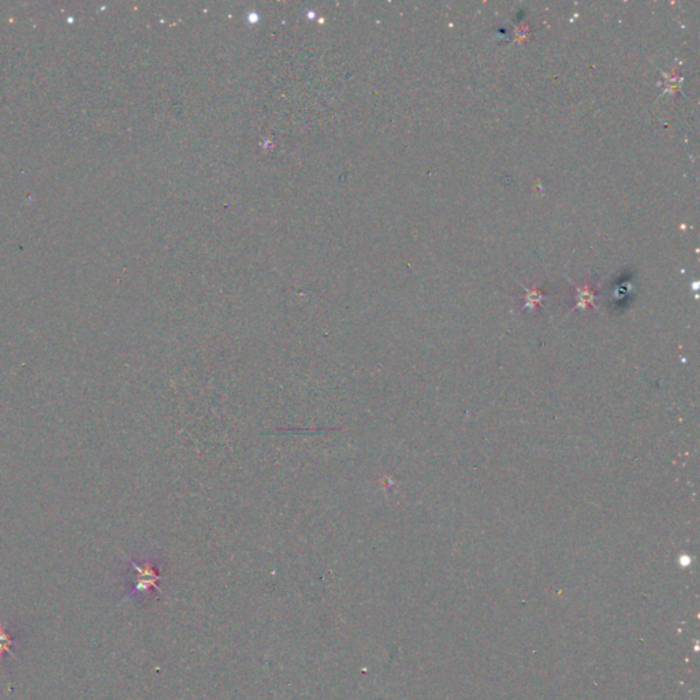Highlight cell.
<instances>
[{"label": "cell", "mask_w": 700, "mask_h": 700, "mask_svg": "<svg viewBox=\"0 0 700 700\" xmlns=\"http://www.w3.org/2000/svg\"><path fill=\"white\" fill-rule=\"evenodd\" d=\"M129 562L132 564V566L134 568L136 571V585L133 588V591L126 597V599L134 597L136 594H146L151 588H156L159 590V585H158V581L162 579V576L156 572L155 566L151 564V562H144V564H137L134 562L132 558H129ZM125 599V601H126Z\"/></svg>", "instance_id": "1"}, {"label": "cell", "mask_w": 700, "mask_h": 700, "mask_svg": "<svg viewBox=\"0 0 700 700\" xmlns=\"http://www.w3.org/2000/svg\"><path fill=\"white\" fill-rule=\"evenodd\" d=\"M15 643V640L7 633L6 630V624L4 623H0V658L4 652L10 654L13 658H17L14 651L11 650V646Z\"/></svg>", "instance_id": "2"}]
</instances>
